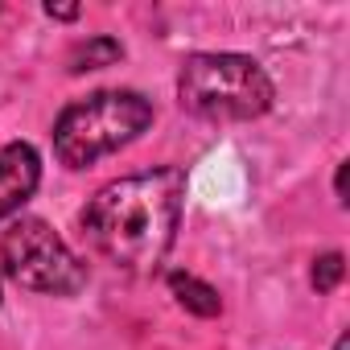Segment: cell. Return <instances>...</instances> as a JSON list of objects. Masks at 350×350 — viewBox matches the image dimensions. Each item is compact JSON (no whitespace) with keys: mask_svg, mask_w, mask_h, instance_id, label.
<instances>
[{"mask_svg":"<svg viewBox=\"0 0 350 350\" xmlns=\"http://www.w3.org/2000/svg\"><path fill=\"white\" fill-rule=\"evenodd\" d=\"M346 169H350V165H338V198H342V202H346Z\"/></svg>","mask_w":350,"mask_h":350,"instance_id":"cell-9","label":"cell"},{"mask_svg":"<svg viewBox=\"0 0 350 350\" xmlns=\"http://www.w3.org/2000/svg\"><path fill=\"white\" fill-rule=\"evenodd\" d=\"M342 272H346L342 256H338V252H325V256H317V260H313L309 280H313V288H317V293H334V288H338V280H342Z\"/></svg>","mask_w":350,"mask_h":350,"instance_id":"cell-8","label":"cell"},{"mask_svg":"<svg viewBox=\"0 0 350 350\" xmlns=\"http://www.w3.org/2000/svg\"><path fill=\"white\" fill-rule=\"evenodd\" d=\"M46 13H50V17H62V21H70L79 9H54V5H46Z\"/></svg>","mask_w":350,"mask_h":350,"instance_id":"cell-10","label":"cell"},{"mask_svg":"<svg viewBox=\"0 0 350 350\" xmlns=\"http://www.w3.org/2000/svg\"><path fill=\"white\" fill-rule=\"evenodd\" d=\"M120 54H124V50H120L116 38H87V42L70 54V70H75V75H83V70H99V66H111Z\"/></svg>","mask_w":350,"mask_h":350,"instance_id":"cell-7","label":"cell"},{"mask_svg":"<svg viewBox=\"0 0 350 350\" xmlns=\"http://www.w3.org/2000/svg\"><path fill=\"white\" fill-rule=\"evenodd\" d=\"M272 79L247 54H194L178 75L182 107L215 124L256 120L272 107Z\"/></svg>","mask_w":350,"mask_h":350,"instance_id":"cell-2","label":"cell"},{"mask_svg":"<svg viewBox=\"0 0 350 350\" xmlns=\"http://www.w3.org/2000/svg\"><path fill=\"white\" fill-rule=\"evenodd\" d=\"M169 288H173V297H178L182 309H190V313H198V317H215V313L223 309L219 293H215L211 284H202L198 276H190V272H173V276H169Z\"/></svg>","mask_w":350,"mask_h":350,"instance_id":"cell-6","label":"cell"},{"mask_svg":"<svg viewBox=\"0 0 350 350\" xmlns=\"http://www.w3.org/2000/svg\"><path fill=\"white\" fill-rule=\"evenodd\" d=\"M334 350H350V342H346V334H342V338L334 342Z\"/></svg>","mask_w":350,"mask_h":350,"instance_id":"cell-11","label":"cell"},{"mask_svg":"<svg viewBox=\"0 0 350 350\" xmlns=\"http://www.w3.org/2000/svg\"><path fill=\"white\" fill-rule=\"evenodd\" d=\"M0 264H5L9 280H17L21 288H33V293L70 297L87 284L83 260L42 219H17L5 231V239H0Z\"/></svg>","mask_w":350,"mask_h":350,"instance_id":"cell-4","label":"cell"},{"mask_svg":"<svg viewBox=\"0 0 350 350\" xmlns=\"http://www.w3.org/2000/svg\"><path fill=\"white\" fill-rule=\"evenodd\" d=\"M186 178L182 169H148L103 186L83 211V227L103 260L124 272H152L182 223Z\"/></svg>","mask_w":350,"mask_h":350,"instance_id":"cell-1","label":"cell"},{"mask_svg":"<svg viewBox=\"0 0 350 350\" xmlns=\"http://www.w3.org/2000/svg\"><path fill=\"white\" fill-rule=\"evenodd\" d=\"M38 182H42V157L33 152V144L13 140L0 148V219L17 215L33 198Z\"/></svg>","mask_w":350,"mask_h":350,"instance_id":"cell-5","label":"cell"},{"mask_svg":"<svg viewBox=\"0 0 350 350\" xmlns=\"http://www.w3.org/2000/svg\"><path fill=\"white\" fill-rule=\"evenodd\" d=\"M152 124V103L136 91H99L70 103L54 124V152L70 169H87L99 157L132 144Z\"/></svg>","mask_w":350,"mask_h":350,"instance_id":"cell-3","label":"cell"}]
</instances>
